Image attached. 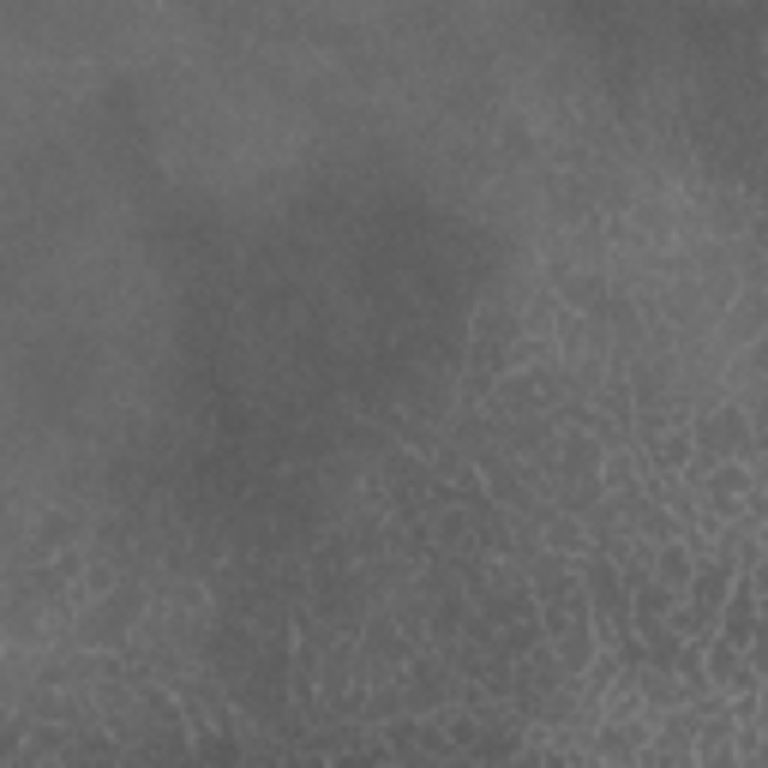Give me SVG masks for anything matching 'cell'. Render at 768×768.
<instances>
[{
	"label": "cell",
	"mask_w": 768,
	"mask_h": 768,
	"mask_svg": "<svg viewBox=\"0 0 768 768\" xmlns=\"http://www.w3.org/2000/svg\"><path fill=\"white\" fill-rule=\"evenodd\" d=\"M757 637V607H750V583L733 595V607H726V625H721V642L726 649H745V642Z\"/></svg>",
	"instance_id": "cell-1"
},
{
	"label": "cell",
	"mask_w": 768,
	"mask_h": 768,
	"mask_svg": "<svg viewBox=\"0 0 768 768\" xmlns=\"http://www.w3.org/2000/svg\"><path fill=\"white\" fill-rule=\"evenodd\" d=\"M691 583H696V625H708L715 607H721V595H726V565H703Z\"/></svg>",
	"instance_id": "cell-2"
},
{
	"label": "cell",
	"mask_w": 768,
	"mask_h": 768,
	"mask_svg": "<svg viewBox=\"0 0 768 768\" xmlns=\"http://www.w3.org/2000/svg\"><path fill=\"white\" fill-rule=\"evenodd\" d=\"M654 570H661V583L666 588H684V583H691V553H684V546H666V553L661 558H654Z\"/></svg>",
	"instance_id": "cell-3"
}]
</instances>
